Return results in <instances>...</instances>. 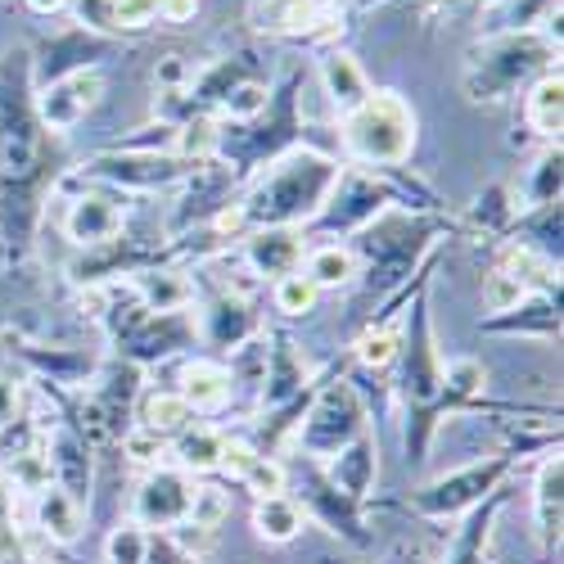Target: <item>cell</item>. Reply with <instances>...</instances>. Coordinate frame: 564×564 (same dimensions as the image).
Listing matches in <instances>:
<instances>
[{
	"label": "cell",
	"mask_w": 564,
	"mask_h": 564,
	"mask_svg": "<svg viewBox=\"0 0 564 564\" xmlns=\"http://www.w3.org/2000/svg\"><path fill=\"white\" fill-rule=\"evenodd\" d=\"M105 555H109V564H145V560H150V538H145V529H140V524L113 529Z\"/></svg>",
	"instance_id": "cell-28"
},
{
	"label": "cell",
	"mask_w": 564,
	"mask_h": 564,
	"mask_svg": "<svg viewBox=\"0 0 564 564\" xmlns=\"http://www.w3.org/2000/svg\"><path fill=\"white\" fill-rule=\"evenodd\" d=\"M253 460H258V456H253L245 443H221V465H226V469H235L240 479H245V469H249Z\"/></svg>",
	"instance_id": "cell-39"
},
{
	"label": "cell",
	"mask_w": 564,
	"mask_h": 564,
	"mask_svg": "<svg viewBox=\"0 0 564 564\" xmlns=\"http://www.w3.org/2000/svg\"><path fill=\"white\" fill-rule=\"evenodd\" d=\"M335 181H339V167L330 159L299 150L290 159L271 163V172L253 185V195H249L240 217H249L258 230L262 226H290L299 217H316L325 208V199H330Z\"/></svg>",
	"instance_id": "cell-1"
},
{
	"label": "cell",
	"mask_w": 564,
	"mask_h": 564,
	"mask_svg": "<svg viewBox=\"0 0 564 564\" xmlns=\"http://www.w3.org/2000/svg\"><path fill=\"white\" fill-rule=\"evenodd\" d=\"M122 447L131 452V460H159V452H163V438L159 434H150V430H131L127 438H122Z\"/></svg>",
	"instance_id": "cell-38"
},
{
	"label": "cell",
	"mask_w": 564,
	"mask_h": 564,
	"mask_svg": "<svg viewBox=\"0 0 564 564\" xmlns=\"http://www.w3.org/2000/svg\"><path fill=\"white\" fill-rule=\"evenodd\" d=\"M245 484H249L258 497H275V492H285V465L258 456V460L245 469Z\"/></svg>",
	"instance_id": "cell-32"
},
{
	"label": "cell",
	"mask_w": 564,
	"mask_h": 564,
	"mask_svg": "<svg viewBox=\"0 0 564 564\" xmlns=\"http://www.w3.org/2000/svg\"><path fill=\"white\" fill-rule=\"evenodd\" d=\"M249 262L253 271L262 275H290L303 267V240L290 230V226H262L253 230V240H249Z\"/></svg>",
	"instance_id": "cell-9"
},
{
	"label": "cell",
	"mask_w": 564,
	"mask_h": 564,
	"mask_svg": "<svg viewBox=\"0 0 564 564\" xmlns=\"http://www.w3.org/2000/svg\"><path fill=\"white\" fill-rule=\"evenodd\" d=\"M195 163H185L181 154L176 159H159V154H109L96 163L100 176L109 181H122V185H140V191H159V185H172L176 176H185Z\"/></svg>",
	"instance_id": "cell-8"
},
{
	"label": "cell",
	"mask_w": 564,
	"mask_h": 564,
	"mask_svg": "<svg viewBox=\"0 0 564 564\" xmlns=\"http://www.w3.org/2000/svg\"><path fill=\"white\" fill-rule=\"evenodd\" d=\"M68 240L82 245V249H96V245H109L113 235L122 230V208L100 199V195H90V199H77L68 208Z\"/></svg>",
	"instance_id": "cell-10"
},
{
	"label": "cell",
	"mask_w": 564,
	"mask_h": 564,
	"mask_svg": "<svg viewBox=\"0 0 564 564\" xmlns=\"http://www.w3.org/2000/svg\"><path fill=\"white\" fill-rule=\"evenodd\" d=\"M267 366H271V375H267V402L271 406H280V402H290L294 393H299V384H303V361L294 357V348L290 344H280L271 357H267Z\"/></svg>",
	"instance_id": "cell-23"
},
{
	"label": "cell",
	"mask_w": 564,
	"mask_h": 564,
	"mask_svg": "<svg viewBox=\"0 0 564 564\" xmlns=\"http://www.w3.org/2000/svg\"><path fill=\"white\" fill-rule=\"evenodd\" d=\"M36 520H41L45 538L73 542V538L82 533V506H77L64 488H41V497H36Z\"/></svg>",
	"instance_id": "cell-16"
},
{
	"label": "cell",
	"mask_w": 564,
	"mask_h": 564,
	"mask_svg": "<svg viewBox=\"0 0 564 564\" xmlns=\"http://www.w3.org/2000/svg\"><path fill=\"white\" fill-rule=\"evenodd\" d=\"M28 6L36 10V14H55V10H64L68 0H28Z\"/></svg>",
	"instance_id": "cell-44"
},
{
	"label": "cell",
	"mask_w": 564,
	"mask_h": 564,
	"mask_svg": "<svg viewBox=\"0 0 564 564\" xmlns=\"http://www.w3.org/2000/svg\"><path fill=\"white\" fill-rule=\"evenodd\" d=\"M380 564H430V555H425V551H411V546H398V551H389Z\"/></svg>",
	"instance_id": "cell-43"
},
{
	"label": "cell",
	"mask_w": 564,
	"mask_h": 564,
	"mask_svg": "<svg viewBox=\"0 0 564 564\" xmlns=\"http://www.w3.org/2000/svg\"><path fill=\"white\" fill-rule=\"evenodd\" d=\"M533 199H538V204H555V199H560V145H555L551 154H542V163H538Z\"/></svg>",
	"instance_id": "cell-34"
},
{
	"label": "cell",
	"mask_w": 564,
	"mask_h": 564,
	"mask_svg": "<svg viewBox=\"0 0 564 564\" xmlns=\"http://www.w3.org/2000/svg\"><path fill=\"white\" fill-rule=\"evenodd\" d=\"M370 479H375V447H370V438H357V443H348V447L335 456L330 484H335L348 501H361L366 488H370Z\"/></svg>",
	"instance_id": "cell-15"
},
{
	"label": "cell",
	"mask_w": 564,
	"mask_h": 564,
	"mask_svg": "<svg viewBox=\"0 0 564 564\" xmlns=\"http://www.w3.org/2000/svg\"><path fill=\"white\" fill-rule=\"evenodd\" d=\"M406 393L415 406H434V398L443 393V370H438V357L430 348V321H425V307L415 316V348L406 357Z\"/></svg>",
	"instance_id": "cell-11"
},
{
	"label": "cell",
	"mask_w": 564,
	"mask_h": 564,
	"mask_svg": "<svg viewBox=\"0 0 564 564\" xmlns=\"http://www.w3.org/2000/svg\"><path fill=\"white\" fill-rule=\"evenodd\" d=\"M100 90H105V77H100L96 68H77V73H68V77H59L55 86L41 90L36 113H41L45 127L64 131V127H73L77 118H86V109L100 100Z\"/></svg>",
	"instance_id": "cell-7"
},
{
	"label": "cell",
	"mask_w": 564,
	"mask_h": 564,
	"mask_svg": "<svg viewBox=\"0 0 564 564\" xmlns=\"http://www.w3.org/2000/svg\"><path fill=\"white\" fill-rule=\"evenodd\" d=\"M488 59H475L469 64V100H501L506 90L520 86L524 73L542 68L546 64V45L533 41V36H497L484 45Z\"/></svg>",
	"instance_id": "cell-3"
},
{
	"label": "cell",
	"mask_w": 564,
	"mask_h": 564,
	"mask_svg": "<svg viewBox=\"0 0 564 564\" xmlns=\"http://www.w3.org/2000/svg\"><path fill=\"white\" fill-rule=\"evenodd\" d=\"M226 514V497L217 492V488H204V492H195V501H191V520H195V529H217V520Z\"/></svg>",
	"instance_id": "cell-35"
},
{
	"label": "cell",
	"mask_w": 564,
	"mask_h": 564,
	"mask_svg": "<svg viewBox=\"0 0 564 564\" xmlns=\"http://www.w3.org/2000/svg\"><path fill=\"white\" fill-rule=\"evenodd\" d=\"M145 564H191V555H181V551L167 546V542H159V546L150 542V560H145Z\"/></svg>",
	"instance_id": "cell-42"
},
{
	"label": "cell",
	"mask_w": 564,
	"mask_h": 564,
	"mask_svg": "<svg viewBox=\"0 0 564 564\" xmlns=\"http://www.w3.org/2000/svg\"><path fill=\"white\" fill-rule=\"evenodd\" d=\"M159 14L172 19V23H185V19H195V0H163Z\"/></svg>",
	"instance_id": "cell-41"
},
{
	"label": "cell",
	"mask_w": 564,
	"mask_h": 564,
	"mask_svg": "<svg viewBox=\"0 0 564 564\" xmlns=\"http://www.w3.org/2000/svg\"><path fill=\"white\" fill-rule=\"evenodd\" d=\"M185 420H191V406L181 402V393H159L145 402V425L140 430H150V434H181L185 430Z\"/></svg>",
	"instance_id": "cell-24"
},
{
	"label": "cell",
	"mask_w": 564,
	"mask_h": 564,
	"mask_svg": "<svg viewBox=\"0 0 564 564\" xmlns=\"http://www.w3.org/2000/svg\"><path fill=\"white\" fill-rule=\"evenodd\" d=\"M501 475H506V460L465 465V469H456V475H447V479H438L434 488L420 492V497H415V510L434 514V520H452V514H460V510H469V506H479V501L497 488Z\"/></svg>",
	"instance_id": "cell-5"
},
{
	"label": "cell",
	"mask_w": 564,
	"mask_h": 564,
	"mask_svg": "<svg viewBox=\"0 0 564 564\" xmlns=\"http://www.w3.org/2000/svg\"><path fill=\"white\" fill-rule=\"evenodd\" d=\"M529 122L538 135H555L560 140V122H564V77L560 68L555 73H542V82L533 86V96H529Z\"/></svg>",
	"instance_id": "cell-18"
},
{
	"label": "cell",
	"mask_w": 564,
	"mask_h": 564,
	"mask_svg": "<svg viewBox=\"0 0 564 564\" xmlns=\"http://www.w3.org/2000/svg\"><path fill=\"white\" fill-rule=\"evenodd\" d=\"M14 411H19V389L6 380V375H0V430L14 425Z\"/></svg>",
	"instance_id": "cell-40"
},
{
	"label": "cell",
	"mask_w": 564,
	"mask_h": 564,
	"mask_svg": "<svg viewBox=\"0 0 564 564\" xmlns=\"http://www.w3.org/2000/svg\"><path fill=\"white\" fill-rule=\"evenodd\" d=\"M357 430H361V406H357L352 389L330 384L316 398L307 425H303V447L316 452V456H339L357 438Z\"/></svg>",
	"instance_id": "cell-4"
},
{
	"label": "cell",
	"mask_w": 564,
	"mask_h": 564,
	"mask_svg": "<svg viewBox=\"0 0 564 564\" xmlns=\"http://www.w3.org/2000/svg\"><path fill=\"white\" fill-rule=\"evenodd\" d=\"M140 299H145V312H154V316H176L195 299V290L185 285V275H176V271H154V275H140Z\"/></svg>",
	"instance_id": "cell-20"
},
{
	"label": "cell",
	"mask_w": 564,
	"mask_h": 564,
	"mask_svg": "<svg viewBox=\"0 0 564 564\" xmlns=\"http://www.w3.org/2000/svg\"><path fill=\"white\" fill-rule=\"evenodd\" d=\"M484 303H488V312H514L524 303V285L514 275H506V271H492L488 290H484Z\"/></svg>",
	"instance_id": "cell-30"
},
{
	"label": "cell",
	"mask_w": 564,
	"mask_h": 564,
	"mask_svg": "<svg viewBox=\"0 0 564 564\" xmlns=\"http://www.w3.org/2000/svg\"><path fill=\"white\" fill-rule=\"evenodd\" d=\"M321 82H325V96L335 100L339 113H352V109L370 96L366 73L357 68L352 55H325V64H321Z\"/></svg>",
	"instance_id": "cell-14"
},
{
	"label": "cell",
	"mask_w": 564,
	"mask_h": 564,
	"mask_svg": "<svg viewBox=\"0 0 564 564\" xmlns=\"http://www.w3.org/2000/svg\"><path fill=\"white\" fill-rule=\"evenodd\" d=\"M398 357V335L393 330H380V335H366L361 339V361L366 366H389Z\"/></svg>",
	"instance_id": "cell-37"
},
{
	"label": "cell",
	"mask_w": 564,
	"mask_h": 564,
	"mask_svg": "<svg viewBox=\"0 0 564 564\" xmlns=\"http://www.w3.org/2000/svg\"><path fill=\"white\" fill-rule=\"evenodd\" d=\"M253 529H258L267 542H290V538H299V529H303V510H299L285 492H275V497H258Z\"/></svg>",
	"instance_id": "cell-19"
},
{
	"label": "cell",
	"mask_w": 564,
	"mask_h": 564,
	"mask_svg": "<svg viewBox=\"0 0 564 564\" xmlns=\"http://www.w3.org/2000/svg\"><path fill=\"white\" fill-rule=\"evenodd\" d=\"M45 465H51V475L59 479V488L82 506L86 492H90V456H86V443L77 434L59 430L55 443H51V456H45Z\"/></svg>",
	"instance_id": "cell-12"
},
{
	"label": "cell",
	"mask_w": 564,
	"mask_h": 564,
	"mask_svg": "<svg viewBox=\"0 0 564 564\" xmlns=\"http://www.w3.org/2000/svg\"><path fill=\"white\" fill-rule=\"evenodd\" d=\"M258 19H262V28L294 32V28H307L316 19V0H262Z\"/></svg>",
	"instance_id": "cell-25"
},
{
	"label": "cell",
	"mask_w": 564,
	"mask_h": 564,
	"mask_svg": "<svg viewBox=\"0 0 564 564\" xmlns=\"http://www.w3.org/2000/svg\"><path fill=\"white\" fill-rule=\"evenodd\" d=\"M316 294H321V290L303 275V267L275 280V307L285 312V316H303V312H312V307H316Z\"/></svg>",
	"instance_id": "cell-27"
},
{
	"label": "cell",
	"mask_w": 564,
	"mask_h": 564,
	"mask_svg": "<svg viewBox=\"0 0 564 564\" xmlns=\"http://www.w3.org/2000/svg\"><path fill=\"white\" fill-rule=\"evenodd\" d=\"M163 0H113V28H145Z\"/></svg>",
	"instance_id": "cell-36"
},
{
	"label": "cell",
	"mask_w": 564,
	"mask_h": 564,
	"mask_svg": "<svg viewBox=\"0 0 564 564\" xmlns=\"http://www.w3.org/2000/svg\"><path fill=\"white\" fill-rule=\"evenodd\" d=\"M443 389H452V393H479L484 389V366L479 361H469V357H460V361H447V370H443Z\"/></svg>",
	"instance_id": "cell-33"
},
{
	"label": "cell",
	"mask_w": 564,
	"mask_h": 564,
	"mask_svg": "<svg viewBox=\"0 0 564 564\" xmlns=\"http://www.w3.org/2000/svg\"><path fill=\"white\" fill-rule=\"evenodd\" d=\"M267 86L262 82H230V90H221V109L230 118H253L267 109Z\"/></svg>",
	"instance_id": "cell-29"
},
{
	"label": "cell",
	"mask_w": 564,
	"mask_h": 564,
	"mask_svg": "<svg viewBox=\"0 0 564 564\" xmlns=\"http://www.w3.org/2000/svg\"><path fill=\"white\" fill-rule=\"evenodd\" d=\"M316 290H330V285H348V280L357 275V258L339 245H325L307 258V271H303Z\"/></svg>",
	"instance_id": "cell-22"
},
{
	"label": "cell",
	"mask_w": 564,
	"mask_h": 564,
	"mask_svg": "<svg viewBox=\"0 0 564 564\" xmlns=\"http://www.w3.org/2000/svg\"><path fill=\"white\" fill-rule=\"evenodd\" d=\"M230 398V370L213 361H191L181 375V402L191 411H217Z\"/></svg>",
	"instance_id": "cell-13"
},
{
	"label": "cell",
	"mask_w": 564,
	"mask_h": 564,
	"mask_svg": "<svg viewBox=\"0 0 564 564\" xmlns=\"http://www.w3.org/2000/svg\"><path fill=\"white\" fill-rule=\"evenodd\" d=\"M176 456H181V465H185V469H195V475H204V469H217V465H221V438H217L213 430L181 434Z\"/></svg>",
	"instance_id": "cell-26"
},
{
	"label": "cell",
	"mask_w": 564,
	"mask_h": 564,
	"mask_svg": "<svg viewBox=\"0 0 564 564\" xmlns=\"http://www.w3.org/2000/svg\"><path fill=\"white\" fill-rule=\"evenodd\" d=\"M253 330V316L240 299H217L213 312H208V339L221 344V348H240Z\"/></svg>",
	"instance_id": "cell-21"
},
{
	"label": "cell",
	"mask_w": 564,
	"mask_h": 564,
	"mask_svg": "<svg viewBox=\"0 0 564 564\" xmlns=\"http://www.w3.org/2000/svg\"><path fill=\"white\" fill-rule=\"evenodd\" d=\"M195 488L181 469H154L135 492V524L140 529H172L181 520H191Z\"/></svg>",
	"instance_id": "cell-6"
},
{
	"label": "cell",
	"mask_w": 564,
	"mask_h": 564,
	"mask_svg": "<svg viewBox=\"0 0 564 564\" xmlns=\"http://www.w3.org/2000/svg\"><path fill=\"white\" fill-rule=\"evenodd\" d=\"M560 488H564V460L546 456L538 469V529L546 542H560V510H564Z\"/></svg>",
	"instance_id": "cell-17"
},
{
	"label": "cell",
	"mask_w": 564,
	"mask_h": 564,
	"mask_svg": "<svg viewBox=\"0 0 564 564\" xmlns=\"http://www.w3.org/2000/svg\"><path fill=\"white\" fill-rule=\"evenodd\" d=\"M344 145L361 163H402L415 145V113L402 96H366L344 118Z\"/></svg>",
	"instance_id": "cell-2"
},
{
	"label": "cell",
	"mask_w": 564,
	"mask_h": 564,
	"mask_svg": "<svg viewBox=\"0 0 564 564\" xmlns=\"http://www.w3.org/2000/svg\"><path fill=\"white\" fill-rule=\"evenodd\" d=\"M217 150V127L208 122V118H199V122H191L181 131V159L185 163H199V159H208Z\"/></svg>",
	"instance_id": "cell-31"
}]
</instances>
